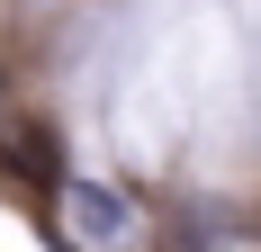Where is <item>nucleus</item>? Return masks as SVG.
<instances>
[{
  "label": "nucleus",
  "instance_id": "f03ea898",
  "mask_svg": "<svg viewBox=\"0 0 261 252\" xmlns=\"http://www.w3.org/2000/svg\"><path fill=\"white\" fill-rule=\"evenodd\" d=\"M63 198H72V216H81L90 234H117V225H126V207L108 198V189H63Z\"/></svg>",
  "mask_w": 261,
  "mask_h": 252
},
{
  "label": "nucleus",
  "instance_id": "7ed1b4c3",
  "mask_svg": "<svg viewBox=\"0 0 261 252\" xmlns=\"http://www.w3.org/2000/svg\"><path fill=\"white\" fill-rule=\"evenodd\" d=\"M9 90H18V72H9V54H0V108H9Z\"/></svg>",
  "mask_w": 261,
  "mask_h": 252
},
{
  "label": "nucleus",
  "instance_id": "f257e3e1",
  "mask_svg": "<svg viewBox=\"0 0 261 252\" xmlns=\"http://www.w3.org/2000/svg\"><path fill=\"white\" fill-rule=\"evenodd\" d=\"M0 171L18 180L27 198H63L72 189V153H63L54 117H9L0 126Z\"/></svg>",
  "mask_w": 261,
  "mask_h": 252
}]
</instances>
